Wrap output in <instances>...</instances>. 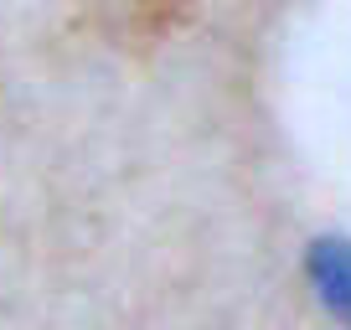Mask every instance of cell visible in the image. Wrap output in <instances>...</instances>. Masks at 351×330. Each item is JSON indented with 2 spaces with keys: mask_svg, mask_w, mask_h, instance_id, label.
<instances>
[{
  "mask_svg": "<svg viewBox=\"0 0 351 330\" xmlns=\"http://www.w3.org/2000/svg\"><path fill=\"white\" fill-rule=\"evenodd\" d=\"M310 284L336 320H351V242L346 238L310 242Z\"/></svg>",
  "mask_w": 351,
  "mask_h": 330,
  "instance_id": "cell-2",
  "label": "cell"
},
{
  "mask_svg": "<svg viewBox=\"0 0 351 330\" xmlns=\"http://www.w3.org/2000/svg\"><path fill=\"white\" fill-rule=\"evenodd\" d=\"M104 31L124 36V42H160L171 26H181L191 0H88Z\"/></svg>",
  "mask_w": 351,
  "mask_h": 330,
  "instance_id": "cell-1",
  "label": "cell"
}]
</instances>
